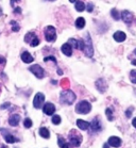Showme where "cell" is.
Returning a JSON list of instances; mask_svg holds the SVG:
<instances>
[{
  "label": "cell",
  "mask_w": 136,
  "mask_h": 148,
  "mask_svg": "<svg viewBox=\"0 0 136 148\" xmlns=\"http://www.w3.org/2000/svg\"><path fill=\"white\" fill-rule=\"evenodd\" d=\"M132 64L133 65H136V60H133L132 61Z\"/></svg>",
  "instance_id": "b9f144b4"
},
{
  "label": "cell",
  "mask_w": 136,
  "mask_h": 148,
  "mask_svg": "<svg viewBox=\"0 0 136 148\" xmlns=\"http://www.w3.org/2000/svg\"><path fill=\"white\" fill-rule=\"evenodd\" d=\"M21 60H23V62H25V63H32L34 61V58L31 56L28 51H23V53H21Z\"/></svg>",
  "instance_id": "e0dca14e"
},
{
  "label": "cell",
  "mask_w": 136,
  "mask_h": 148,
  "mask_svg": "<svg viewBox=\"0 0 136 148\" xmlns=\"http://www.w3.org/2000/svg\"><path fill=\"white\" fill-rule=\"evenodd\" d=\"M96 88L99 92L104 93V92L106 91V88H107V84H106L105 80H104V79H99V80H97Z\"/></svg>",
  "instance_id": "5bb4252c"
},
{
  "label": "cell",
  "mask_w": 136,
  "mask_h": 148,
  "mask_svg": "<svg viewBox=\"0 0 136 148\" xmlns=\"http://www.w3.org/2000/svg\"><path fill=\"white\" fill-rule=\"evenodd\" d=\"M132 111H133V108H130L129 110H126V116L128 118L131 117V115H132Z\"/></svg>",
  "instance_id": "d6a6232c"
},
{
  "label": "cell",
  "mask_w": 136,
  "mask_h": 148,
  "mask_svg": "<svg viewBox=\"0 0 136 148\" xmlns=\"http://www.w3.org/2000/svg\"><path fill=\"white\" fill-rule=\"evenodd\" d=\"M14 13H21V9L19 7H16L14 9Z\"/></svg>",
  "instance_id": "8d00e7d4"
},
{
  "label": "cell",
  "mask_w": 136,
  "mask_h": 148,
  "mask_svg": "<svg viewBox=\"0 0 136 148\" xmlns=\"http://www.w3.org/2000/svg\"><path fill=\"white\" fill-rule=\"evenodd\" d=\"M20 0H11V5L12 7H14V4L16 3V2H19Z\"/></svg>",
  "instance_id": "74e56055"
},
{
  "label": "cell",
  "mask_w": 136,
  "mask_h": 148,
  "mask_svg": "<svg viewBox=\"0 0 136 148\" xmlns=\"http://www.w3.org/2000/svg\"><path fill=\"white\" fill-rule=\"evenodd\" d=\"M25 42L28 43V44L32 46V47H36L38 46L40 43V38L36 36V34L33 33V32H29V33L26 34V36H25Z\"/></svg>",
  "instance_id": "8992f818"
},
{
  "label": "cell",
  "mask_w": 136,
  "mask_h": 148,
  "mask_svg": "<svg viewBox=\"0 0 136 148\" xmlns=\"http://www.w3.org/2000/svg\"><path fill=\"white\" fill-rule=\"evenodd\" d=\"M3 135H4V138H5V142H7V143L13 144V143L19 142V138H15V136H14V135H12V134H9V133H5V134H4V133H3Z\"/></svg>",
  "instance_id": "ffe728a7"
},
{
  "label": "cell",
  "mask_w": 136,
  "mask_h": 148,
  "mask_svg": "<svg viewBox=\"0 0 136 148\" xmlns=\"http://www.w3.org/2000/svg\"><path fill=\"white\" fill-rule=\"evenodd\" d=\"M77 126H78L81 130H87V129L90 128V123L85 121H82V119H78V121H77Z\"/></svg>",
  "instance_id": "d6986e66"
},
{
  "label": "cell",
  "mask_w": 136,
  "mask_h": 148,
  "mask_svg": "<svg viewBox=\"0 0 136 148\" xmlns=\"http://www.w3.org/2000/svg\"><path fill=\"white\" fill-rule=\"evenodd\" d=\"M62 148H69V147H68V144H67V143H66V144L64 145V146H63V147H62Z\"/></svg>",
  "instance_id": "60d3db41"
},
{
  "label": "cell",
  "mask_w": 136,
  "mask_h": 148,
  "mask_svg": "<svg viewBox=\"0 0 136 148\" xmlns=\"http://www.w3.org/2000/svg\"><path fill=\"white\" fill-rule=\"evenodd\" d=\"M120 17H121V19L126 23V24L130 25V24H132V21L133 19H134V16H133V14L131 13V12H129V11H122L121 12V14H120Z\"/></svg>",
  "instance_id": "9c48e42d"
},
{
  "label": "cell",
  "mask_w": 136,
  "mask_h": 148,
  "mask_svg": "<svg viewBox=\"0 0 136 148\" xmlns=\"http://www.w3.org/2000/svg\"><path fill=\"white\" fill-rule=\"evenodd\" d=\"M61 117H60V115H54L52 117V124L53 125H60L61 124Z\"/></svg>",
  "instance_id": "83f0119b"
},
{
  "label": "cell",
  "mask_w": 136,
  "mask_h": 148,
  "mask_svg": "<svg viewBox=\"0 0 136 148\" xmlns=\"http://www.w3.org/2000/svg\"><path fill=\"white\" fill-rule=\"evenodd\" d=\"M83 51L85 56L88 58H92L94 56V47H93V42L90 38V33H85L83 40Z\"/></svg>",
  "instance_id": "7a4b0ae2"
},
{
  "label": "cell",
  "mask_w": 136,
  "mask_h": 148,
  "mask_svg": "<svg viewBox=\"0 0 136 148\" xmlns=\"http://www.w3.org/2000/svg\"><path fill=\"white\" fill-rule=\"evenodd\" d=\"M44 61H45V62H48V61H53V63H54V64H57V59H55L54 57H52V56H51V57H46L45 59H44Z\"/></svg>",
  "instance_id": "1f68e13d"
},
{
  "label": "cell",
  "mask_w": 136,
  "mask_h": 148,
  "mask_svg": "<svg viewBox=\"0 0 136 148\" xmlns=\"http://www.w3.org/2000/svg\"><path fill=\"white\" fill-rule=\"evenodd\" d=\"M44 101H45V95L43 93H37L33 99V107L35 109H40L43 107Z\"/></svg>",
  "instance_id": "ba28073f"
},
{
  "label": "cell",
  "mask_w": 136,
  "mask_h": 148,
  "mask_svg": "<svg viewBox=\"0 0 136 148\" xmlns=\"http://www.w3.org/2000/svg\"><path fill=\"white\" fill-rule=\"evenodd\" d=\"M85 4H84V2H82V1H80V0H77L76 1V10L78 11V12H83L84 10H85Z\"/></svg>",
  "instance_id": "7402d4cb"
},
{
  "label": "cell",
  "mask_w": 136,
  "mask_h": 148,
  "mask_svg": "<svg viewBox=\"0 0 136 148\" xmlns=\"http://www.w3.org/2000/svg\"><path fill=\"white\" fill-rule=\"evenodd\" d=\"M85 9H86L88 12H92V11H93V9H94V4L92 3V2H90V3L87 4V8H85Z\"/></svg>",
  "instance_id": "836d02e7"
},
{
  "label": "cell",
  "mask_w": 136,
  "mask_h": 148,
  "mask_svg": "<svg viewBox=\"0 0 136 148\" xmlns=\"http://www.w3.org/2000/svg\"><path fill=\"white\" fill-rule=\"evenodd\" d=\"M76 94L72 91H70V90H65L60 95V101L63 104H67V106L72 104L74 102V100H76Z\"/></svg>",
  "instance_id": "6da1fadb"
},
{
  "label": "cell",
  "mask_w": 136,
  "mask_h": 148,
  "mask_svg": "<svg viewBox=\"0 0 136 148\" xmlns=\"http://www.w3.org/2000/svg\"><path fill=\"white\" fill-rule=\"evenodd\" d=\"M111 15L113 16V18L115 20H118L120 18V16H119V13H118V11H117V9L116 8H114L113 10L111 11Z\"/></svg>",
  "instance_id": "cb8c5ba5"
},
{
  "label": "cell",
  "mask_w": 136,
  "mask_h": 148,
  "mask_svg": "<svg viewBox=\"0 0 136 148\" xmlns=\"http://www.w3.org/2000/svg\"><path fill=\"white\" fill-rule=\"evenodd\" d=\"M44 34H45L46 40L49 43H52L57 40V31H55V28L52 27V26H48V27L45 28Z\"/></svg>",
  "instance_id": "5b68a950"
},
{
  "label": "cell",
  "mask_w": 136,
  "mask_h": 148,
  "mask_svg": "<svg viewBox=\"0 0 136 148\" xmlns=\"http://www.w3.org/2000/svg\"><path fill=\"white\" fill-rule=\"evenodd\" d=\"M43 112L46 115H52L53 113L55 112V107H54V104L51 103V102H47V103H45L43 107Z\"/></svg>",
  "instance_id": "8fae6325"
},
{
  "label": "cell",
  "mask_w": 136,
  "mask_h": 148,
  "mask_svg": "<svg viewBox=\"0 0 136 148\" xmlns=\"http://www.w3.org/2000/svg\"><path fill=\"white\" fill-rule=\"evenodd\" d=\"M105 114L107 116V119L109 121H113L114 119V116H113V111H112V109L111 108H107L105 110Z\"/></svg>",
  "instance_id": "d4e9b609"
},
{
  "label": "cell",
  "mask_w": 136,
  "mask_h": 148,
  "mask_svg": "<svg viewBox=\"0 0 136 148\" xmlns=\"http://www.w3.org/2000/svg\"><path fill=\"white\" fill-rule=\"evenodd\" d=\"M57 74H59V75H62V74H63V71H61V69H57Z\"/></svg>",
  "instance_id": "ab89813d"
},
{
  "label": "cell",
  "mask_w": 136,
  "mask_h": 148,
  "mask_svg": "<svg viewBox=\"0 0 136 148\" xmlns=\"http://www.w3.org/2000/svg\"><path fill=\"white\" fill-rule=\"evenodd\" d=\"M11 25H12V30H13V32H18L20 29L19 25L17 24L16 21H14V20H12L11 21Z\"/></svg>",
  "instance_id": "4316f807"
},
{
  "label": "cell",
  "mask_w": 136,
  "mask_h": 148,
  "mask_svg": "<svg viewBox=\"0 0 136 148\" xmlns=\"http://www.w3.org/2000/svg\"><path fill=\"white\" fill-rule=\"evenodd\" d=\"M61 50H62V52H63L65 56H67V57H70V56L72 54V47H71V45H70L69 43H65V44L62 46Z\"/></svg>",
  "instance_id": "9a60e30c"
},
{
  "label": "cell",
  "mask_w": 136,
  "mask_h": 148,
  "mask_svg": "<svg viewBox=\"0 0 136 148\" xmlns=\"http://www.w3.org/2000/svg\"><path fill=\"white\" fill-rule=\"evenodd\" d=\"M134 54H136V48L134 49Z\"/></svg>",
  "instance_id": "ee69618b"
},
{
  "label": "cell",
  "mask_w": 136,
  "mask_h": 148,
  "mask_svg": "<svg viewBox=\"0 0 136 148\" xmlns=\"http://www.w3.org/2000/svg\"><path fill=\"white\" fill-rule=\"evenodd\" d=\"M61 85L63 88H68L69 86V81H68V79H63V80L61 81Z\"/></svg>",
  "instance_id": "4dcf8cb0"
},
{
  "label": "cell",
  "mask_w": 136,
  "mask_h": 148,
  "mask_svg": "<svg viewBox=\"0 0 136 148\" xmlns=\"http://www.w3.org/2000/svg\"><path fill=\"white\" fill-rule=\"evenodd\" d=\"M76 27L77 29H83L85 27V19H84L83 17H79L76 20Z\"/></svg>",
  "instance_id": "44dd1931"
},
{
  "label": "cell",
  "mask_w": 136,
  "mask_h": 148,
  "mask_svg": "<svg viewBox=\"0 0 136 148\" xmlns=\"http://www.w3.org/2000/svg\"><path fill=\"white\" fill-rule=\"evenodd\" d=\"M40 135L44 138H50V132L47 128H40Z\"/></svg>",
  "instance_id": "603a6c76"
},
{
  "label": "cell",
  "mask_w": 136,
  "mask_h": 148,
  "mask_svg": "<svg viewBox=\"0 0 136 148\" xmlns=\"http://www.w3.org/2000/svg\"><path fill=\"white\" fill-rule=\"evenodd\" d=\"M69 1H70V2H76L77 0H69Z\"/></svg>",
  "instance_id": "7bdbcfd3"
},
{
  "label": "cell",
  "mask_w": 136,
  "mask_h": 148,
  "mask_svg": "<svg viewBox=\"0 0 136 148\" xmlns=\"http://www.w3.org/2000/svg\"><path fill=\"white\" fill-rule=\"evenodd\" d=\"M10 106H11L10 102H7V103H3V104H2V106L0 107V109H7V108H9Z\"/></svg>",
  "instance_id": "d590c367"
},
{
  "label": "cell",
  "mask_w": 136,
  "mask_h": 148,
  "mask_svg": "<svg viewBox=\"0 0 136 148\" xmlns=\"http://www.w3.org/2000/svg\"><path fill=\"white\" fill-rule=\"evenodd\" d=\"M29 71L32 73V74H34V76L36 78H38V79H42V78L45 77V71H44V69L42 67H40V65H32L31 67H29Z\"/></svg>",
  "instance_id": "52a82bcc"
},
{
  "label": "cell",
  "mask_w": 136,
  "mask_h": 148,
  "mask_svg": "<svg viewBox=\"0 0 136 148\" xmlns=\"http://www.w3.org/2000/svg\"><path fill=\"white\" fill-rule=\"evenodd\" d=\"M69 143L73 147H79L82 143V135L76 130H71V132L69 133Z\"/></svg>",
  "instance_id": "277c9868"
},
{
  "label": "cell",
  "mask_w": 136,
  "mask_h": 148,
  "mask_svg": "<svg viewBox=\"0 0 136 148\" xmlns=\"http://www.w3.org/2000/svg\"><path fill=\"white\" fill-rule=\"evenodd\" d=\"M3 64H5V58L0 56V65H3Z\"/></svg>",
  "instance_id": "e575fe53"
},
{
  "label": "cell",
  "mask_w": 136,
  "mask_h": 148,
  "mask_svg": "<svg viewBox=\"0 0 136 148\" xmlns=\"http://www.w3.org/2000/svg\"><path fill=\"white\" fill-rule=\"evenodd\" d=\"M130 80H131L132 83L136 84V69L131 71V73H130Z\"/></svg>",
  "instance_id": "484cf974"
},
{
  "label": "cell",
  "mask_w": 136,
  "mask_h": 148,
  "mask_svg": "<svg viewBox=\"0 0 136 148\" xmlns=\"http://www.w3.org/2000/svg\"><path fill=\"white\" fill-rule=\"evenodd\" d=\"M90 127H92L93 132H99L102 129V125H101V121H99V118L96 117L94 118L93 121L90 124Z\"/></svg>",
  "instance_id": "30bf717a"
},
{
  "label": "cell",
  "mask_w": 136,
  "mask_h": 148,
  "mask_svg": "<svg viewBox=\"0 0 136 148\" xmlns=\"http://www.w3.org/2000/svg\"><path fill=\"white\" fill-rule=\"evenodd\" d=\"M68 43L71 45V47L72 48L83 50V40H76V38H69V40H68Z\"/></svg>",
  "instance_id": "7c38bea8"
},
{
  "label": "cell",
  "mask_w": 136,
  "mask_h": 148,
  "mask_svg": "<svg viewBox=\"0 0 136 148\" xmlns=\"http://www.w3.org/2000/svg\"><path fill=\"white\" fill-rule=\"evenodd\" d=\"M126 38V35L124 32H122V31H117L116 33L114 34V40H116V42L121 43V42H123Z\"/></svg>",
  "instance_id": "ac0fdd59"
},
{
  "label": "cell",
  "mask_w": 136,
  "mask_h": 148,
  "mask_svg": "<svg viewBox=\"0 0 136 148\" xmlns=\"http://www.w3.org/2000/svg\"><path fill=\"white\" fill-rule=\"evenodd\" d=\"M57 144H59V146L62 148L64 145L66 144V141H65V140H64L62 136H59V138H57Z\"/></svg>",
  "instance_id": "f546056e"
},
{
  "label": "cell",
  "mask_w": 136,
  "mask_h": 148,
  "mask_svg": "<svg viewBox=\"0 0 136 148\" xmlns=\"http://www.w3.org/2000/svg\"><path fill=\"white\" fill-rule=\"evenodd\" d=\"M48 1H54V0H48Z\"/></svg>",
  "instance_id": "f6af8a7d"
},
{
  "label": "cell",
  "mask_w": 136,
  "mask_h": 148,
  "mask_svg": "<svg viewBox=\"0 0 136 148\" xmlns=\"http://www.w3.org/2000/svg\"><path fill=\"white\" fill-rule=\"evenodd\" d=\"M23 126L26 128H31L32 127V121H31L30 118H26L25 121H23Z\"/></svg>",
  "instance_id": "f1b7e54d"
},
{
  "label": "cell",
  "mask_w": 136,
  "mask_h": 148,
  "mask_svg": "<svg viewBox=\"0 0 136 148\" xmlns=\"http://www.w3.org/2000/svg\"><path fill=\"white\" fill-rule=\"evenodd\" d=\"M92 111V104L86 100L80 101L76 106V112L79 114H88Z\"/></svg>",
  "instance_id": "3957f363"
},
{
  "label": "cell",
  "mask_w": 136,
  "mask_h": 148,
  "mask_svg": "<svg viewBox=\"0 0 136 148\" xmlns=\"http://www.w3.org/2000/svg\"><path fill=\"white\" fill-rule=\"evenodd\" d=\"M132 125H133V127H134V128H136V117H135V118H133Z\"/></svg>",
  "instance_id": "f35d334b"
},
{
  "label": "cell",
  "mask_w": 136,
  "mask_h": 148,
  "mask_svg": "<svg viewBox=\"0 0 136 148\" xmlns=\"http://www.w3.org/2000/svg\"><path fill=\"white\" fill-rule=\"evenodd\" d=\"M19 121H20V115H18V114L11 115V117L9 118V124H10L12 127H16V126H18Z\"/></svg>",
  "instance_id": "2e32d148"
},
{
  "label": "cell",
  "mask_w": 136,
  "mask_h": 148,
  "mask_svg": "<svg viewBox=\"0 0 136 148\" xmlns=\"http://www.w3.org/2000/svg\"><path fill=\"white\" fill-rule=\"evenodd\" d=\"M107 145H110L112 147L118 148V147H120V145H121V140H120L118 136H111V138H109V141H107Z\"/></svg>",
  "instance_id": "4fadbf2b"
}]
</instances>
